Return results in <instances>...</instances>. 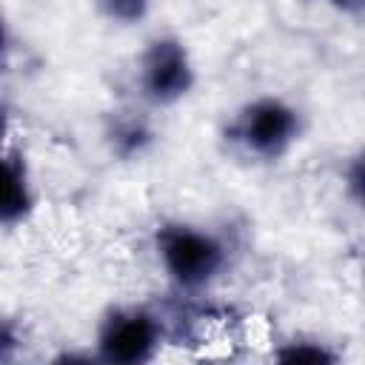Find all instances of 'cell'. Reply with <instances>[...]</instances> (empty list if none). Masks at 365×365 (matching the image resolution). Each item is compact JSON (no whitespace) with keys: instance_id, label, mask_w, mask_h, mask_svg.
I'll list each match as a JSON object with an SVG mask.
<instances>
[{"instance_id":"5b68a950","label":"cell","mask_w":365,"mask_h":365,"mask_svg":"<svg viewBox=\"0 0 365 365\" xmlns=\"http://www.w3.org/2000/svg\"><path fill=\"white\" fill-rule=\"evenodd\" d=\"M31 208V191L20 160L0 154V222H17Z\"/></svg>"},{"instance_id":"277c9868","label":"cell","mask_w":365,"mask_h":365,"mask_svg":"<svg viewBox=\"0 0 365 365\" xmlns=\"http://www.w3.org/2000/svg\"><path fill=\"white\" fill-rule=\"evenodd\" d=\"M297 111L274 97L251 103L237 120V140L259 157H279L297 140Z\"/></svg>"},{"instance_id":"3957f363","label":"cell","mask_w":365,"mask_h":365,"mask_svg":"<svg viewBox=\"0 0 365 365\" xmlns=\"http://www.w3.org/2000/svg\"><path fill=\"white\" fill-rule=\"evenodd\" d=\"M160 345V328L157 319L140 308H123L114 311L100 334H97V351L100 359L117 362V365H137L154 356Z\"/></svg>"},{"instance_id":"ba28073f","label":"cell","mask_w":365,"mask_h":365,"mask_svg":"<svg viewBox=\"0 0 365 365\" xmlns=\"http://www.w3.org/2000/svg\"><path fill=\"white\" fill-rule=\"evenodd\" d=\"M11 342H14V339H11V334H9V331L0 325V356H6V351L11 348Z\"/></svg>"},{"instance_id":"8fae6325","label":"cell","mask_w":365,"mask_h":365,"mask_svg":"<svg viewBox=\"0 0 365 365\" xmlns=\"http://www.w3.org/2000/svg\"><path fill=\"white\" fill-rule=\"evenodd\" d=\"M334 3H348V0H334Z\"/></svg>"},{"instance_id":"7a4b0ae2","label":"cell","mask_w":365,"mask_h":365,"mask_svg":"<svg viewBox=\"0 0 365 365\" xmlns=\"http://www.w3.org/2000/svg\"><path fill=\"white\" fill-rule=\"evenodd\" d=\"M140 86L154 103H174L194 86V66L188 48L174 37H157L148 43L140 60Z\"/></svg>"},{"instance_id":"6da1fadb","label":"cell","mask_w":365,"mask_h":365,"mask_svg":"<svg viewBox=\"0 0 365 365\" xmlns=\"http://www.w3.org/2000/svg\"><path fill=\"white\" fill-rule=\"evenodd\" d=\"M157 248L168 277L182 288H200L211 282L225 262L222 245L211 234L191 225L163 228L157 237Z\"/></svg>"},{"instance_id":"52a82bcc","label":"cell","mask_w":365,"mask_h":365,"mask_svg":"<svg viewBox=\"0 0 365 365\" xmlns=\"http://www.w3.org/2000/svg\"><path fill=\"white\" fill-rule=\"evenodd\" d=\"M277 359H285V362H334V354L317 342H291L288 348H282L277 354Z\"/></svg>"},{"instance_id":"9c48e42d","label":"cell","mask_w":365,"mask_h":365,"mask_svg":"<svg viewBox=\"0 0 365 365\" xmlns=\"http://www.w3.org/2000/svg\"><path fill=\"white\" fill-rule=\"evenodd\" d=\"M6 51V26H3V17H0V57Z\"/></svg>"},{"instance_id":"8992f818","label":"cell","mask_w":365,"mask_h":365,"mask_svg":"<svg viewBox=\"0 0 365 365\" xmlns=\"http://www.w3.org/2000/svg\"><path fill=\"white\" fill-rule=\"evenodd\" d=\"M100 11L117 23H137L148 14L151 0H97Z\"/></svg>"},{"instance_id":"30bf717a","label":"cell","mask_w":365,"mask_h":365,"mask_svg":"<svg viewBox=\"0 0 365 365\" xmlns=\"http://www.w3.org/2000/svg\"><path fill=\"white\" fill-rule=\"evenodd\" d=\"M3 134H6V114L0 111V145H3Z\"/></svg>"}]
</instances>
